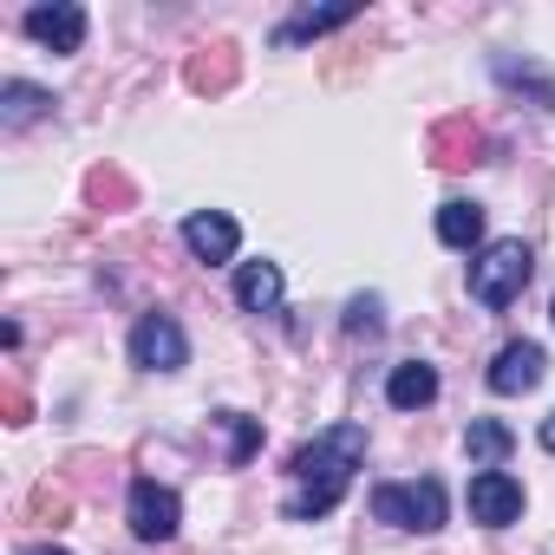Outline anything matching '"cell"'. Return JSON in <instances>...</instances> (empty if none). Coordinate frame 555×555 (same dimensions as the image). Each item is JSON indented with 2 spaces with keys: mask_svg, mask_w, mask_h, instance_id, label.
<instances>
[{
  "mask_svg": "<svg viewBox=\"0 0 555 555\" xmlns=\"http://www.w3.org/2000/svg\"><path fill=\"white\" fill-rule=\"evenodd\" d=\"M190 360V340H183V327L170 321V314H144L138 327H131V366H144V373H177Z\"/></svg>",
  "mask_w": 555,
  "mask_h": 555,
  "instance_id": "obj_5",
  "label": "cell"
},
{
  "mask_svg": "<svg viewBox=\"0 0 555 555\" xmlns=\"http://www.w3.org/2000/svg\"><path fill=\"white\" fill-rule=\"evenodd\" d=\"M542 373H548L542 347H535V340H509V347L496 353V366H490V386H496L503 399H516V392H535Z\"/></svg>",
  "mask_w": 555,
  "mask_h": 555,
  "instance_id": "obj_8",
  "label": "cell"
},
{
  "mask_svg": "<svg viewBox=\"0 0 555 555\" xmlns=\"http://www.w3.org/2000/svg\"><path fill=\"white\" fill-rule=\"evenodd\" d=\"M529 268H535V255H529V242H516V235H503V242H490L477 261H470V301L477 308H509L522 288H529Z\"/></svg>",
  "mask_w": 555,
  "mask_h": 555,
  "instance_id": "obj_2",
  "label": "cell"
},
{
  "mask_svg": "<svg viewBox=\"0 0 555 555\" xmlns=\"http://www.w3.org/2000/svg\"><path fill=\"white\" fill-rule=\"evenodd\" d=\"M125 509H131V535H138V542H170V535H177V522H183L177 490H170V483H157V477H138Z\"/></svg>",
  "mask_w": 555,
  "mask_h": 555,
  "instance_id": "obj_4",
  "label": "cell"
},
{
  "mask_svg": "<svg viewBox=\"0 0 555 555\" xmlns=\"http://www.w3.org/2000/svg\"><path fill=\"white\" fill-rule=\"evenodd\" d=\"M347 21H360V8H353V0H340V8H308V14H295V21H282V27H274V47L321 40V34H334V27H347Z\"/></svg>",
  "mask_w": 555,
  "mask_h": 555,
  "instance_id": "obj_11",
  "label": "cell"
},
{
  "mask_svg": "<svg viewBox=\"0 0 555 555\" xmlns=\"http://www.w3.org/2000/svg\"><path fill=\"white\" fill-rule=\"evenodd\" d=\"M366 464V425H327L314 444L295 451V496H288V516L295 522H314V516H334L340 496L353 490V470Z\"/></svg>",
  "mask_w": 555,
  "mask_h": 555,
  "instance_id": "obj_1",
  "label": "cell"
},
{
  "mask_svg": "<svg viewBox=\"0 0 555 555\" xmlns=\"http://www.w3.org/2000/svg\"><path fill=\"white\" fill-rule=\"evenodd\" d=\"M542 444H548V451H555V412H548V418H542Z\"/></svg>",
  "mask_w": 555,
  "mask_h": 555,
  "instance_id": "obj_19",
  "label": "cell"
},
{
  "mask_svg": "<svg viewBox=\"0 0 555 555\" xmlns=\"http://www.w3.org/2000/svg\"><path fill=\"white\" fill-rule=\"evenodd\" d=\"M183 242H190L196 261H229V255L242 248V229H235V216H222V209H196V216L183 222Z\"/></svg>",
  "mask_w": 555,
  "mask_h": 555,
  "instance_id": "obj_9",
  "label": "cell"
},
{
  "mask_svg": "<svg viewBox=\"0 0 555 555\" xmlns=\"http://www.w3.org/2000/svg\"><path fill=\"white\" fill-rule=\"evenodd\" d=\"M347 334H379V301L373 295H353L347 301Z\"/></svg>",
  "mask_w": 555,
  "mask_h": 555,
  "instance_id": "obj_18",
  "label": "cell"
},
{
  "mask_svg": "<svg viewBox=\"0 0 555 555\" xmlns=\"http://www.w3.org/2000/svg\"><path fill=\"white\" fill-rule=\"evenodd\" d=\"M47 105H53V99H47L40 86H21V79H14L8 92H0V125H8V131H21V125L47 118Z\"/></svg>",
  "mask_w": 555,
  "mask_h": 555,
  "instance_id": "obj_15",
  "label": "cell"
},
{
  "mask_svg": "<svg viewBox=\"0 0 555 555\" xmlns=\"http://www.w3.org/2000/svg\"><path fill=\"white\" fill-rule=\"evenodd\" d=\"M509 444H516V438H509V425H496V418H470V431H464V451H470L483 470H496V464L509 457Z\"/></svg>",
  "mask_w": 555,
  "mask_h": 555,
  "instance_id": "obj_14",
  "label": "cell"
},
{
  "mask_svg": "<svg viewBox=\"0 0 555 555\" xmlns=\"http://www.w3.org/2000/svg\"><path fill=\"white\" fill-rule=\"evenodd\" d=\"M386 399H392L399 412H418V405H431V399H438V373H431L425 360H405V366H392Z\"/></svg>",
  "mask_w": 555,
  "mask_h": 555,
  "instance_id": "obj_12",
  "label": "cell"
},
{
  "mask_svg": "<svg viewBox=\"0 0 555 555\" xmlns=\"http://www.w3.org/2000/svg\"><path fill=\"white\" fill-rule=\"evenodd\" d=\"M496 79H503V86H509V92H522V86H529V99H535V105H542V112H548V105H555V86H548V79H542V73H535V66H516V60H509V53H503V60H496Z\"/></svg>",
  "mask_w": 555,
  "mask_h": 555,
  "instance_id": "obj_16",
  "label": "cell"
},
{
  "mask_svg": "<svg viewBox=\"0 0 555 555\" xmlns=\"http://www.w3.org/2000/svg\"><path fill=\"white\" fill-rule=\"evenodd\" d=\"M373 516L379 522H392V529H438L444 522V483H431V477H418V483H379L373 490Z\"/></svg>",
  "mask_w": 555,
  "mask_h": 555,
  "instance_id": "obj_3",
  "label": "cell"
},
{
  "mask_svg": "<svg viewBox=\"0 0 555 555\" xmlns=\"http://www.w3.org/2000/svg\"><path fill=\"white\" fill-rule=\"evenodd\" d=\"M21 555H66V548H53V542H40V548H21Z\"/></svg>",
  "mask_w": 555,
  "mask_h": 555,
  "instance_id": "obj_20",
  "label": "cell"
},
{
  "mask_svg": "<svg viewBox=\"0 0 555 555\" xmlns=\"http://www.w3.org/2000/svg\"><path fill=\"white\" fill-rule=\"evenodd\" d=\"M438 242L444 248H477L483 242V209L477 203H444L438 209Z\"/></svg>",
  "mask_w": 555,
  "mask_h": 555,
  "instance_id": "obj_13",
  "label": "cell"
},
{
  "mask_svg": "<svg viewBox=\"0 0 555 555\" xmlns=\"http://www.w3.org/2000/svg\"><path fill=\"white\" fill-rule=\"evenodd\" d=\"M27 34H34L47 53H79V47H86V8H73V0L34 8V14H27Z\"/></svg>",
  "mask_w": 555,
  "mask_h": 555,
  "instance_id": "obj_7",
  "label": "cell"
},
{
  "mask_svg": "<svg viewBox=\"0 0 555 555\" xmlns=\"http://www.w3.org/2000/svg\"><path fill=\"white\" fill-rule=\"evenodd\" d=\"M222 425H229V464H248L261 451V425L242 418V412H222Z\"/></svg>",
  "mask_w": 555,
  "mask_h": 555,
  "instance_id": "obj_17",
  "label": "cell"
},
{
  "mask_svg": "<svg viewBox=\"0 0 555 555\" xmlns=\"http://www.w3.org/2000/svg\"><path fill=\"white\" fill-rule=\"evenodd\" d=\"M235 301H242L248 314H274V308H282V268H274V261H242Z\"/></svg>",
  "mask_w": 555,
  "mask_h": 555,
  "instance_id": "obj_10",
  "label": "cell"
},
{
  "mask_svg": "<svg viewBox=\"0 0 555 555\" xmlns=\"http://www.w3.org/2000/svg\"><path fill=\"white\" fill-rule=\"evenodd\" d=\"M470 516H477L483 529H509V522L522 516V483H516L509 470H477V477H470Z\"/></svg>",
  "mask_w": 555,
  "mask_h": 555,
  "instance_id": "obj_6",
  "label": "cell"
}]
</instances>
